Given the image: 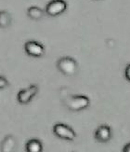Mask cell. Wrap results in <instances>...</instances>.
<instances>
[{"label": "cell", "mask_w": 130, "mask_h": 152, "mask_svg": "<svg viewBox=\"0 0 130 152\" xmlns=\"http://www.w3.org/2000/svg\"><path fill=\"white\" fill-rule=\"evenodd\" d=\"M63 104L70 111L78 112L87 108L90 105V100L87 96L83 94L69 95L64 99Z\"/></svg>", "instance_id": "cell-1"}, {"label": "cell", "mask_w": 130, "mask_h": 152, "mask_svg": "<svg viewBox=\"0 0 130 152\" xmlns=\"http://www.w3.org/2000/svg\"><path fill=\"white\" fill-rule=\"evenodd\" d=\"M56 66H57V69L60 71L61 74L67 77H72V76L76 75L78 69H79L78 63L76 62V60H74L73 57H70V56H64V57L60 58L57 61Z\"/></svg>", "instance_id": "cell-2"}, {"label": "cell", "mask_w": 130, "mask_h": 152, "mask_svg": "<svg viewBox=\"0 0 130 152\" xmlns=\"http://www.w3.org/2000/svg\"><path fill=\"white\" fill-rule=\"evenodd\" d=\"M68 8L65 0H51L46 6L45 12L50 17H57L66 11Z\"/></svg>", "instance_id": "cell-3"}, {"label": "cell", "mask_w": 130, "mask_h": 152, "mask_svg": "<svg viewBox=\"0 0 130 152\" xmlns=\"http://www.w3.org/2000/svg\"><path fill=\"white\" fill-rule=\"evenodd\" d=\"M53 134L61 139L67 141H74L76 138L74 130L64 123H56L53 126Z\"/></svg>", "instance_id": "cell-4"}, {"label": "cell", "mask_w": 130, "mask_h": 152, "mask_svg": "<svg viewBox=\"0 0 130 152\" xmlns=\"http://www.w3.org/2000/svg\"><path fill=\"white\" fill-rule=\"evenodd\" d=\"M39 88L35 84H32L26 89L21 90L17 94V101L22 104H29L38 94Z\"/></svg>", "instance_id": "cell-5"}, {"label": "cell", "mask_w": 130, "mask_h": 152, "mask_svg": "<svg viewBox=\"0 0 130 152\" xmlns=\"http://www.w3.org/2000/svg\"><path fill=\"white\" fill-rule=\"evenodd\" d=\"M24 50L26 54L34 58H40L45 54V47L43 44L35 40H28L25 42Z\"/></svg>", "instance_id": "cell-6"}, {"label": "cell", "mask_w": 130, "mask_h": 152, "mask_svg": "<svg viewBox=\"0 0 130 152\" xmlns=\"http://www.w3.org/2000/svg\"><path fill=\"white\" fill-rule=\"evenodd\" d=\"M95 139L100 143H107L109 142L113 137V131L109 125L102 124L99 126L94 134Z\"/></svg>", "instance_id": "cell-7"}, {"label": "cell", "mask_w": 130, "mask_h": 152, "mask_svg": "<svg viewBox=\"0 0 130 152\" xmlns=\"http://www.w3.org/2000/svg\"><path fill=\"white\" fill-rule=\"evenodd\" d=\"M17 140L12 134L6 135L0 144V152H16Z\"/></svg>", "instance_id": "cell-8"}, {"label": "cell", "mask_w": 130, "mask_h": 152, "mask_svg": "<svg viewBox=\"0 0 130 152\" xmlns=\"http://www.w3.org/2000/svg\"><path fill=\"white\" fill-rule=\"evenodd\" d=\"M25 151L26 152H42L43 151V144L39 139L32 138V139L28 140L27 143H26Z\"/></svg>", "instance_id": "cell-9"}, {"label": "cell", "mask_w": 130, "mask_h": 152, "mask_svg": "<svg viewBox=\"0 0 130 152\" xmlns=\"http://www.w3.org/2000/svg\"><path fill=\"white\" fill-rule=\"evenodd\" d=\"M45 10H43L41 8L36 6H32L29 7L27 10V16L34 20V21H40L41 19H43V17L45 16Z\"/></svg>", "instance_id": "cell-10"}, {"label": "cell", "mask_w": 130, "mask_h": 152, "mask_svg": "<svg viewBox=\"0 0 130 152\" xmlns=\"http://www.w3.org/2000/svg\"><path fill=\"white\" fill-rule=\"evenodd\" d=\"M12 17L6 10H0V28H8L11 25Z\"/></svg>", "instance_id": "cell-11"}, {"label": "cell", "mask_w": 130, "mask_h": 152, "mask_svg": "<svg viewBox=\"0 0 130 152\" xmlns=\"http://www.w3.org/2000/svg\"><path fill=\"white\" fill-rule=\"evenodd\" d=\"M9 86V82L6 79V77H5L4 76H0V90L6 89Z\"/></svg>", "instance_id": "cell-12"}, {"label": "cell", "mask_w": 130, "mask_h": 152, "mask_svg": "<svg viewBox=\"0 0 130 152\" xmlns=\"http://www.w3.org/2000/svg\"><path fill=\"white\" fill-rule=\"evenodd\" d=\"M125 77L128 81H130V64H127V66L126 67L125 70Z\"/></svg>", "instance_id": "cell-13"}, {"label": "cell", "mask_w": 130, "mask_h": 152, "mask_svg": "<svg viewBox=\"0 0 130 152\" xmlns=\"http://www.w3.org/2000/svg\"><path fill=\"white\" fill-rule=\"evenodd\" d=\"M123 152H130V143H127L123 148Z\"/></svg>", "instance_id": "cell-14"}]
</instances>
